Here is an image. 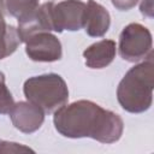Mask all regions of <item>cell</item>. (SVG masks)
<instances>
[{
	"mask_svg": "<svg viewBox=\"0 0 154 154\" xmlns=\"http://www.w3.org/2000/svg\"><path fill=\"white\" fill-rule=\"evenodd\" d=\"M53 124L64 137H89L106 144L119 141L124 131V122L118 113L105 109L90 100H78L61 106L54 112Z\"/></svg>",
	"mask_w": 154,
	"mask_h": 154,
	"instance_id": "6da1fadb",
	"label": "cell"
},
{
	"mask_svg": "<svg viewBox=\"0 0 154 154\" xmlns=\"http://www.w3.org/2000/svg\"><path fill=\"white\" fill-rule=\"evenodd\" d=\"M154 61L153 54L131 67L120 79L117 100L129 113H143L153 103Z\"/></svg>",
	"mask_w": 154,
	"mask_h": 154,
	"instance_id": "7a4b0ae2",
	"label": "cell"
},
{
	"mask_svg": "<svg viewBox=\"0 0 154 154\" xmlns=\"http://www.w3.org/2000/svg\"><path fill=\"white\" fill-rule=\"evenodd\" d=\"M28 101L38 106L45 113H54L69 101V88L58 73H43L29 77L23 85Z\"/></svg>",
	"mask_w": 154,
	"mask_h": 154,
	"instance_id": "3957f363",
	"label": "cell"
},
{
	"mask_svg": "<svg viewBox=\"0 0 154 154\" xmlns=\"http://www.w3.org/2000/svg\"><path fill=\"white\" fill-rule=\"evenodd\" d=\"M118 52L123 60L138 63L153 54V38L149 29L140 23H130L122 30Z\"/></svg>",
	"mask_w": 154,
	"mask_h": 154,
	"instance_id": "277c9868",
	"label": "cell"
},
{
	"mask_svg": "<svg viewBox=\"0 0 154 154\" xmlns=\"http://www.w3.org/2000/svg\"><path fill=\"white\" fill-rule=\"evenodd\" d=\"M85 2L82 0H64L52 6L53 31H78L84 24Z\"/></svg>",
	"mask_w": 154,
	"mask_h": 154,
	"instance_id": "5b68a950",
	"label": "cell"
},
{
	"mask_svg": "<svg viewBox=\"0 0 154 154\" xmlns=\"http://www.w3.org/2000/svg\"><path fill=\"white\" fill-rule=\"evenodd\" d=\"M25 53L32 61L53 63L61 59L63 47L59 38L48 32H37L29 36L25 41Z\"/></svg>",
	"mask_w": 154,
	"mask_h": 154,
	"instance_id": "8992f818",
	"label": "cell"
},
{
	"mask_svg": "<svg viewBox=\"0 0 154 154\" xmlns=\"http://www.w3.org/2000/svg\"><path fill=\"white\" fill-rule=\"evenodd\" d=\"M12 125L23 134L37 131L45 122V112L30 101L14 102L8 112Z\"/></svg>",
	"mask_w": 154,
	"mask_h": 154,
	"instance_id": "52a82bcc",
	"label": "cell"
},
{
	"mask_svg": "<svg viewBox=\"0 0 154 154\" xmlns=\"http://www.w3.org/2000/svg\"><path fill=\"white\" fill-rule=\"evenodd\" d=\"M52 6L53 1H47L41 4L36 12L25 22L18 24V35L20 41L24 42L29 36L43 32V31H53V22H52Z\"/></svg>",
	"mask_w": 154,
	"mask_h": 154,
	"instance_id": "ba28073f",
	"label": "cell"
},
{
	"mask_svg": "<svg viewBox=\"0 0 154 154\" xmlns=\"http://www.w3.org/2000/svg\"><path fill=\"white\" fill-rule=\"evenodd\" d=\"M109 25V12L95 0H88V2L85 4L83 24L85 32L91 37H101L108 31Z\"/></svg>",
	"mask_w": 154,
	"mask_h": 154,
	"instance_id": "9c48e42d",
	"label": "cell"
},
{
	"mask_svg": "<svg viewBox=\"0 0 154 154\" xmlns=\"http://www.w3.org/2000/svg\"><path fill=\"white\" fill-rule=\"evenodd\" d=\"M116 54V42L113 40H101L85 48L83 52V58L89 69L100 70L107 67L114 60Z\"/></svg>",
	"mask_w": 154,
	"mask_h": 154,
	"instance_id": "30bf717a",
	"label": "cell"
},
{
	"mask_svg": "<svg viewBox=\"0 0 154 154\" xmlns=\"http://www.w3.org/2000/svg\"><path fill=\"white\" fill-rule=\"evenodd\" d=\"M38 0H0V8L4 14L13 17L18 24L28 20L38 8Z\"/></svg>",
	"mask_w": 154,
	"mask_h": 154,
	"instance_id": "8fae6325",
	"label": "cell"
},
{
	"mask_svg": "<svg viewBox=\"0 0 154 154\" xmlns=\"http://www.w3.org/2000/svg\"><path fill=\"white\" fill-rule=\"evenodd\" d=\"M22 43L16 26L5 22L0 24V60L10 57Z\"/></svg>",
	"mask_w": 154,
	"mask_h": 154,
	"instance_id": "7c38bea8",
	"label": "cell"
},
{
	"mask_svg": "<svg viewBox=\"0 0 154 154\" xmlns=\"http://www.w3.org/2000/svg\"><path fill=\"white\" fill-rule=\"evenodd\" d=\"M14 101L5 82V75L0 71V114H8Z\"/></svg>",
	"mask_w": 154,
	"mask_h": 154,
	"instance_id": "4fadbf2b",
	"label": "cell"
},
{
	"mask_svg": "<svg viewBox=\"0 0 154 154\" xmlns=\"http://www.w3.org/2000/svg\"><path fill=\"white\" fill-rule=\"evenodd\" d=\"M25 152L34 153V150L31 148H29L24 144L0 140V153H25Z\"/></svg>",
	"mask_w": 154,
	"mask_h": 154,
	"instance_id": "5bb4252c",
	"label": "cell"
},
{
	"mask_svg": "<svg viewBox=\"0 0 154 154\" xmlns=\"http://www.w3.org/2000/svg\"><path fill=\"white\" fill-rule=\"evenodd\" d=\"M140 0H111L112 5L119 11H129L134 8Z\"/></svg>",
	"mask_w": 154,
	"mask_h": 154,
	"instance_id": "9a60e30c",
	"label": "cell"
},
{
	"mask_svg": "<svg viewBox=\"0 0 154 154\" xmlns=\"http://www.w3.org/2000/svg\"><path fill=\"white\" fill-rule=\"evenodd\" d=\"M140 11L143 16L152 18L153 17V0H142L140 5Z\"/></svg>",
	"mask_w": 154,
	"mask_h": 154,
	"instance_id": "2e32d148",
	"label": "cell"
},
{
	"mask_svg": "<svg viewBox=\"0 0 154 154\" xmlns=\"http://www.w3.org/2000/svg\"><path fill=\"white\" fill-rule=\"evenodd\" d=\"M2 22H5V14L2 13V11L0 8V23H2Z\"/></svg>",
	"mask_w": 154,
	"mask_h": 154,
	"instance_id": "e0dca14e",
	"label": "cell"
}]
</instances>
